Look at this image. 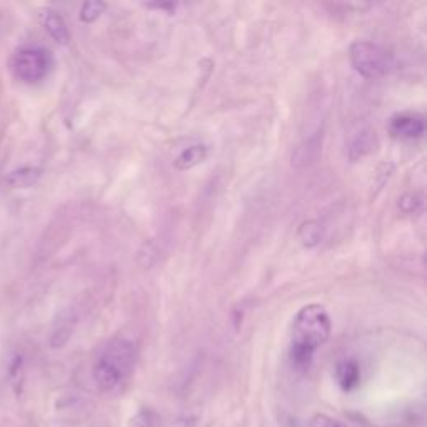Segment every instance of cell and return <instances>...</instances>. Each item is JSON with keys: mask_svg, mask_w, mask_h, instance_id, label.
<instances>
[{"mask_svg": "<svg viewBox=\"0 0 427 427\" xmlns=\"http://www.w3.org/2000/svg\"><path fill=\"white\" fill-rule=\"evenodd\" d=\"M52 55L41 47H24L12 59V71L25 84H37L49 74Z\"/></svg>", "mask_w": 427, "mask_h": 427, "instance_id": "cell-4", "label": "cell"}, {"mask_svg": "<svg viewBox=\"0 0 427 427\" xmlns=\"http://www.w3.org/2000/svg\"><path fill=\"white\" fill-rule=\"evenodd\" d=\"M299 239L305 247H316L321 243V227L317 222H304L299 229Z\"/></svg>", "mask_w": 427, "mask_h": 427, "instance_id": "cell-13", "label": "cell"}, {"mask_svg": "<svg viewBox=\"0 0 427 427\" xmlns=\"http://www.w3.org/2000/svg\"><path fill=\"white\" fill-rule=\"evenodd\" d=\"M331 317L319 304L304 305L296 314L292 324L291 359L297 369H307L312 357L331 338Z\"/></svg>", "mask_w": 427, "mask_h": 427, "instance_id": "cell-1", "label": "cell"}, {"mask_svg": "<svg viewBox=\"0 0 427 427\" xmlns=\"http://www.w3.org/2000/svg\"><path fill=\"white\" fill-rule=\"evenodd\" d=\"M41 175L42 169H38V167H20V169L8 172L6 184L12 189H27L32 187L41 179Z\"/></svg>", "mask_w": 427, "mask_h": 427, "instance_id": "cell-7", "label": "cell"}, {"mask_svg": "<svg viewBox=\"0 0 427 427\" xmlns=\"http://www.w3.org/2000/svg\"><path fill=\"white\" fill-rule=\"evenodd\" d=\"M205 155H207L205 145L202 144L191 145V147L184 149L182 152L177 155V159L174 161V167L177 171H191L204 161Z\"/></svg>", "mask_w": 427, "mask_h": 427, "instance_id": "cell-8", "label": "cell"}, {"mask_svg": "<svg viewBox=\"0 0 427 427\" xmlns=\"http://www.w3.org/2000/svg\"><path fill=\"white\" fill-rule=\"evenodd\" d=\"M44 27L49 36L54 38L55 42L60 45H67L71 41V34H68L66 20L62 19V15H59L57 12L47 10L44 14Z\"/></svg>", "mask_w": 427, "mask_h": 427, "instance_id": "cell-6", "label": "cell"}, {"mask_svg": "<svg viewBox=\"0 0 427 427\" xmlns=\"http://www.w3.org/2000/svg\"><path fill=\"white\" fill-rule=\"evenodd\" d=\"M392 136L400 139H419L424 136L426 126L421 115L414 114H398L391 119Z\"/></svg>", "mask_w": 427, "mask_h": 427, "instance_id": "cell-5", "label": "cell"}, {"mask_svg": "<svg viewBox=\"0 0 427 427\" xmlns=\"http://www.w3.org/2000/svg\"><path fill=\"white\" fill-rule=\"evenodd\" d=\"M351 64L357 74L366 79H379L389 75L396 68V60L391 52L370 42H356L349 50Z\"/></svg>", "mask_w": 427, "mask_h": 427, "instance_id": "cell-3", "label": "cell"}, {"mask_svg": "<svg viewBox=\"0 0 427 427\" xmlns=\"http://www.w3.org/2000/svg\"><path fill=\"white\" fill-rule=\"evenodd\" d=\"M377 145L376 132L362 131L351 144V159H359L362 155L372 152Z\"/></svg>", "mask_w": 427, "mask_h": 427, "instance_id": "cell-10", "label": "cell"}, {"mask_svg": "<svg viewBox=\"0 0 427 427\" xmlns=\"http://www.w3.org/2000/svg\"><path fill=\"white\" fill-rule=\"evenodd\" d=\"M74 324H75L74 317L71 316L60 317V321H57V324L54 327V334H52L50 338V346L55 349L62 347L64 344L71 339L72 331H74Z\"/></svg>", "mask_w": 427, "mask_h": 427, "instance_id": "cell-12", "label": "cell"}, {"mask_svg": "<svg viewBox=\"0 0 427 427\" xmlns=\"http://www.w3.org/2000/svg\"><path fill=\"white\" fill-rule=\"evenodd\" d=\"M106 8H107V3L97 2V0H94V2H85L80 8V20L85 24L94 22V20H97L99 17L103 14Z\"/></svg>", "mask_w": 427, "mask_h": 427, "instance_id": "cell-14", "label": "cell"}, {"mask_svg": "<svg viewBox=\"0 0 427 427\" xmlns=\"http://www.w3.org/2000/svg\"><path fill=\"white\" fill-rule=\"evenodd\" d=\"M338 381L344 391H352L359 386L361 370L357 362L344 361L338 366Z\"/></svg>", "mask_w": 427, "mask_h": 427, "instance_id": "cell-9", "label": "cell"}, {"mask_svg": "<svg viewBox=\"0 0 427 427\" xmlns=\"http://www.w3.org/2000/svg\"><path fill=\"white\" fill-rule=\"evenodd\" d=\"M129 427H154V417L150 411H139L132 417Z\"/></svg>", "mask_w": 427, "mask_h": 427, "instance_id": "cell-16", "label": "cell"}, {"mask_svg": "<svg viewBox=\"0 0 427 427\" xmlns=\"http://www.w3.org/2000/svg\"><path fill=\"white\" fill-rule=\"evenodd\" d=\"M7 379H8V384H10L12 391L15 392V396L22 394V389H24V359H22V356H19V354H15V356L12 357L10 364H8Z\"/></svg>", "mask_w": 427, "mask_h": 427, "instance_id": "cell-11", "label": "cell"}, {"mask_svg": "<svg viewBox=\"0 0 427 427\" xmlns=\"http://www.w3.org/2000/svg\"><path fill=\"white\" fill-rule=\"evenodd\" d=\"M309 427H351L344 422H340L338 419H332L329 416H324V414H317V416L312 417Z\"/></svg>", "mask_w": 427, "mask_h": 427, "instance_id": "cell-15", "label": "cell"}, {"mask_svg": "<svg viewBox=\"0 0 427 427\" xmlns=\"http://www.w3.org/2000/svg\"><path fill=\"white\" fill-rule=\"evenodd\" d=\"M137 361V349L131 340L115 339L103 349L94 366V381L103 394L117 392L132 376Z\"/></svg>", "mask_w": 427, "mask_h": 427, "instance_id": "cell-2", "label": "cell"}]
</instances>
